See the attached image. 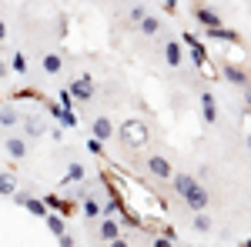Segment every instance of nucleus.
<instances>
[{
    "label": "nucleus",
    "mask_w": 251,
    "mask_h": 247,
    "mask_svg": "<svg viewBox=\"0 0 251 247\" xmlns=\"http://www.w3.org/2000/svg\"><path fill=\"white\" fill-rule=\"evenodd\" d=\"M148 140H151V131H148V124H144V120L127 117V120L121 124V144H124V147L141 151V147H148Z\"/></svg>",
    "instance_id": "obj_1"
},
{
    "label": "nucleus",
    "mask_w": 251,
    "mask_h": 247,
    "mask_svg": "<svg viewBox=\"0 0 251 247\" xmlns=\"http://www.w3.org/2000/svg\"><path fill=\"white\" fill-rule=\"evenodd\" d=\"M181 44H184V47H188V50H191L194 64H198V67H201V70H208V54H204V47H201V40L194 37L191 30H184V34H181Z\"/></svg>",
    "instance_id": "obj_2"
},
{
    "label": "nucleus",
    "mask_w": 251,
    "mask_h": 247,
    "mask_svg": "<svg viewBox=\"0 0 251 247\" xmlns=\"http://www.w3.org/2000/svg\"><path fill=\"white\" fill-rule=\"evenodd\" d=\"M71 94L77 97V100H84V104H87V100L94 97V80H91L87 74L77 77V80H71Z\"/></svg>",
    "instance_id": "obj_3"
},
{
    "label": "nucleus",
    "mask_w": 251,
    "mask_h": 247,
    "mask_svg": "<svg viewBox=\"0 0 251 247\" xmlns=\"http://www.w3.org/2000/svg\"><path fill=\"white\" fill-rule=\"evenodd\" d=\"M184 204H188L191 210H208V204H211V194H208V190L198 184V187H194L191 194L184 197Z\"/></svg>",
    "instance_id": "obj_4"
},
{
    "label": "nucleus",
    "mask_w": 251,
    "mask_h": 247,
    "mask_svg": "<svg viewBox=\"0 0 251 247\" xmlns=\"http://www.w3.org/2000/svg\"><path fill=\"white\" fill-rule=\"evenodd\" d=\"M97 237L114 244L117 237H121V221H117V217H104V221H100V227H97Z\"/></svg>",
    "instance_id": "obj_5"
},
{
    "label": "nucleus",
    "mask_w": 251,
    "mask_h": 247,
    "mask_svg": "<svg viewBox=\"0 0 251 247\" xmlns=\"http://www.w3.org/2000/svg\"><path fill=\"white\" fill-rule=\"evenodd\" d=\"M148 171L154 174V177H161V180H168V177H174V167L168 157H148Z\"/></svg>",
    "instance_id": "obj_6"
},
{
    "label": "nucleus",
    "mask_w": 251,
    "mask_h": 247,
    "mask_svg": "<svg viewBox=\"0 0 251 247\" xmlns=\"http://www.w3.org/2000/svg\"><path fill=\"white\" fill-rule=\"evenodd\" d=\"M174 190H177V197H188L198 184H201V177H191V174H174Z\"/></svg>",
    "instance_id": "obj_7"
},
{
    "label": "nucleus",
    "mask_w": 251,
    "mask_h": 247,
    "mask_svg": "<svg viewBox=\"0 0 251 247\" xmlns=\"http://www.w3.org/2000/svg\"><path fill=\"white\" fill-rule=\"evenodd\" d=\"M80 214L94 221V217H100V214H104V204H100L97 197H91V194H84V197H80Z\"/></svg>",
    "instance_id": "obj_8"
},
{
    "label": "nucleus",
    "mask_w": 251,
    "mask_h": 247,
    "mask_svg": "<svg viewBox=\"0 0 251 247\" xmlns=\"http://www.w3.org/2000/svg\"><path fill=\"white\" fill-rule=\"evenodd\" d=\"M20 127H24V134H27V137H44V134H47V124H44V120H40V117H24V120H20Z\"/></svg>",
    "instance_id": "obj_9"
},
{
    "label": "nucleus",
    "mask_w": 251,
    "mask_h": 247,
    "mask_svg": "<svg viewBox=\"0 0 251 247\" xmlns=\"http://www.w3.org/2000/svg\"><path fill=\"white\" fill-rule=\"evenodd\" d=\"M201 117H204V124H214V120H218V107H214V94L211 90L201 94Z\"/></svg>",
    "instance_id": "obj_10"
},
{
    "label": "nucleus",
    "mask_w": 251,
    "mask_h": 247,
    "mask_svg": "<svg viewBox=\"0 0 251 247\" xmlns=\"http://www.w3.org/2000/svg\"><path fill=\"white\" fill-rule=\"evenodd\" d=\"M225 80L234 84V87H241V90L248 87V74H245L241 67H234V64H225Z\"/></svg>",
    "instance_id": "obj_11"
},
{
    "label": "nucleus",
    "mask_w": 251,
    "mask_h": 247,
    "mask_svg": "<svg viewBox=\"0 0 251 247\" xmlns=\"http://www.w3.org/2000/svg\"><path fill=\"white\" fill-rule=\"evenodd\" d=\"M3 147H7V154H10L14 160H24V157H27V140H24V137H7Z\"/></svg>",
    "instance_id": "obj_12"
},
{
    "label": "nucleus",
    "mask_w": 251,
    "mask_h": 247,
    "mask_svg": "<svg viewBox=\"0 0 251 247\" xmlns=\"http://www.w3.org/2000/svg\"><path fill=\"white\" fill-rule=\"evenodd\" d=\"M204 37H211V40H225V44H238V34H234V30H228V27H221V23H218V27H208V34H204Z\"/></svg>",
    "instance_id": "obj_13"
},
{
    "label": "nucleus",
    "mask_w": 251,
    "mask_h": 247,
    "mask_svg": "<svg viewBox=\"0 0 251 247\" xmlns=\"http://www.w3.org/2000/svg\"><path fill=\"white\" fill-rule=\"evenodd\" d=\"M91 131H94L100 140H111V134H114V124H111V117H94Z\"/></svg>",
    "instance_id": "obj_14"
},
{
    "label": "nucleus",
    "mask_w": 251,
    "mask_h": 247,
    "mask_svg": "<svg viewBox=\"0 0 251 247\" xmlns=\"http://www.w3.org/2000/svg\"><path fill=\"white\" fill-rule=\"evenodd\" d=\"M194 17H198V23H204V27H218V23H221L218 10H211V7H198Z\"/></svg>",
    "instance_id": "obj_15"
},
{
    "label": "nucleus",
    "mask_w": 251,
    "mask_h": 247,
    "mask_svg": "<svg viewBox=\"0 0 251 247\" xmlns=\"http://www.w3.org/2000/svg\"><path fill=\"white\" fill-rule=\"evenodd\" d=\"M164 60H168V67H181V44L177 40L164 44Z\"/></svg>",
    "instance_id": "obj_16"
},
{
    "label": "nucleus",
    "mask_w": 251,
    "mask_h": 247,
    "mask_svg": "<svg viewBox=\"0 0 251 247\" xmlns=\"http://www.w3.org/2000/svg\"><path fill=\"white\" fill-rule=\"evenodd\" d=\"M64 224H67V221H64V214H60V210H50V214H47V230H50L54 237L64 234Z\"/></svg>",
    "instance_id": "obj_17"
},
{
    "label": "nucleus",
    "mask_w": 251,
    "mask_h": 247,
    "mask_svg": "<svg viewBox=\"0 0 251 247\" xmlns=\"http://www.w3.org/2000/svg\"><path fill=\"white\" fill-rule=\"evenodd\" d=\"M60 70H64V57H60V54H47V57H44V74H60Z\"/></svg>",
    "instance_id": "obj_18"
},
{
    "label": "nucleus",
    "mask_w": 251,
    "mask_h": 247,
    "mask_svg": "<svg viewBox=\"0 0 251 247\" xmlns=\"http://www.w3.org/2000/svg\"><path fill=\"white\" fill-rule=\"evenodd\" d=\"M64 184H84V164H71L67 167V174H64Z\"/></svg>",
    "instance_id": "obj_19"
},
{
    "label": "nucleus",
    "mask_w": 251,
    "mask_h": 247,
    "mask_svg": "<svg viewBox=\"0 0 251 247\" xmlns=\"http://www.w3.org/2000/svg\"><path fill=\"white\" fill-rule=\"evenodd\" d=\"M14 124H20V114L14 107H0V127H14Z\"/></svg>",
    "instance_id": "obj_20"
},
{
    "label": "nucleus",
    "mask_w": 251,
    "mask_h": 247,
    "mask_svg": "<svg viewBox=\"0 0 251 247\" xmlns=\"http://www.w3.org/2000/svg\"><path fill=\"white\" fill-rule=\"evenodd\" d=\"M194 230H198V234H208V230H211V217H208L204 210H194Z\"/></svg>",
    "instance_id": "obj_21"
},
{
    "label": "nucleus",
    "mask_w": 251,
    "mask_h": 247,
    "mask_svg": "<svg viewBox=\"0 0 251 247\" xmlns=\"http://www.w3.org/2000/svg\"><path fill=\"white\" fill-rule=\"evenodd\" d=\"M14 194H17L14 177H10V174H0V197H14Z\"/></svg>",
    "instance_id": "obj_22"
},
{
    "label": "nucleus",
    "mask_w": 251,
    "mask_h": 247,
    "mask_svg": "<svg viewBox=\"0 0 251 247\" xmlns=\"http://www.w3.org/2000/svg\"><path fill=\"white\" fill-rule=\"evenodd\" d=\"M157 30H161V20L157 17H144L141 20V34H144V37H154Z\"/></svg>",
    "instance_id": "obj_23"
},
{
    "label": "nucleus",
    "mask_w": 251,
    "mask_h": 247,
    "mask_svg": "<svg viewBox=\"0 0 251 247\" xmlns=\"http://www.w3.org/2000/svg\"><path fill=\"white\" fill-rule=\"evenodd\" d=\"M60 127H77V114H74V111H71V107H64V111H60Z\"/></svg>",
    "instance_id": "obj_24"
},
{
    "label": "nucleus",
    "mask_w": 251,
    "mask_h": 247,
    "mask_svg": "<svg viewBox=\"0 0 251 247\" xmlns=\"http://www.w3.org/2000/svg\"><path fill=\"white\" fill-rule=\"evenodd\" d=\"M17 100H44V94L37 87H24V90H17Z\"/></svg>",
    "instance_id": "obj_25"
},
{
    "label": "nucleus",
    "mask_w": 251,
    "mask_h": 247,
    "mask_svg": "<svg viewBox=\"0 0 251 247\" xmlns=\"http://www.w3.org/2000/svg\"><path fill=\"white\" fill-rule=\"evenodd\" d=\"M10 67H14V70H17V74H27V57H24V54H14V57H10Z\"/></svg>",
    "instance_id": "obj_26"
},
{
    "label": "nucleus",
    "mask_w": 251,
    "mask_h": 247,
    "mask_svg": "<svg viewBox=\"0 0 251 247\" xmlns=\"http://www.w3.org/2000/svg\"><path fill=\"white\" fill-rule=\"evenodd\" d=\"M127 17H131V23H141V20L148 17V7H141V3H134V7H131V14H127Z\"/></svg>",
    "instance_id": "obj_27"
},
{
    "label": "nucleus",
    "mask_w": 251,
    "mask_h": 247,
    "mask_svg": "<svg viewBox=\"0 0 251 247\" xmlns=\"http://www.w3.org/2000/svg\"><path fill=\"white\" fill-rule=\"evenodd\" d=\"M87 151H91V154H97V157L104 154V140H100L97 134H91V140H87Z\"/></svg>",
    "instance_id": "obj_28"
},
{
    "label": "nucleus",
    "mask_w": 251,
    "mask_h": 247,
    "mask_svg": "<svg viewBox=\"0 0 251 247\" xmlns=\"http://www.w3.org/2000/svg\"><path fill=\"white\" fill-rule=\"evenodd\" d=\"M57 100H60V104H64V107H71V104H74L77 97L71 94V87H67V90H60V94H57Z\"/></svg>",
    "instance_id": "obj_29"
},
{
    "label": "nucleus",
    "mask_w": 251,
    "mask_h": 247,
    "mask_svg": "<svg viewBox=\"0 0 251 247\" xmlns=\"http://www.w3.org/2000/svg\"><path fill=\"white\" fill-rule=\"evenodd\" d=\"M27 201H30V190H17L14 194V204H20V207H27Z\"/></svg>",
    "instance_id": "obj_30"
},
{
    "label": "nucleus",
    "mask_w": 251,
    "mask_h": 247,
    "mask_svg": "<svg viewBox=\"0 0 251 247\" xmlns=\"http://www.w3.org/2000/svg\"><path fill=\"white\" fill-rule=\"evenodd\" d=\"M57 241H60V244H64V247H71V244H77V237H74V234H67V230H64V234H60Z\"/></svg>",
    "instance_id": "obj_31"
},
{
    "label": "nucleus",
    "mask_w": 251,
    "mask_h": 247,
    "mask_svg": "<svg viewBox=\"0 0 251 247\" xmlns=\"http://www.w3.org/2000/svg\"><path fill=\"white\" fill-rule=\"evenodd\" d=\"M245 114H251V87H245Z\"/></svg>",
    "instance_id": "obj_32"
},
{
    "label": "nucleus",
    "mask_w": 251,
    "mask_h": 247,
    "mask_svg": "<svg viewBox=\"0 0 251 247\" xmlns=\"http://www.w3.org/2000/svg\"><path fill=\"white\" fill-rule=\"evenodd\" d=\"M164 10L168 14H177V0H164Z\"/></svg>",
    "instance_id": "obj_33"
},
{
    "label": "nucleus",
    "mask_w": 251,
    "mask_h": 247,
    "mask_svg": "<svg viewBox=\"0 0 251 247\" xmlns=\"http://www.w3.org/2000/svg\"><path fill=\"white\" fill-rule=\"evenodd\" d=\"M7 70H14V67H10V64H3V60H0V80H3V77H7Z\"/></svg>",
    "instance_id": "obj_34"
},
{
    "label": "nucleus",
    "mask_w": 251,
    "mask_h": 247,
    "mask_svg": "<svg viewBox=\"0 0 251 247\" xmlns=\"http://www.w3.org/2000/svg\"><path fill=\"white\" fill-rule=\"evenodd\" d=\"M7 37V23H3V17H0V40Z\"/></svg>",
    "instance_id": "obj_35"
},
{
    "label": "nucleus",
    "mask_w": 251,
    "mask_h": 247,
    "mask_svg": "<svg viewBox=\"0 0 251 247\" xmlns=\"http://www.w3.org/2000/svg\"><path fill=\"white\" fill-rule=\"evenodd\" d=\"M248 147H251V134H248Z\"/></svg>",
    "instance_id": "obj_36"
}]
</instances>
